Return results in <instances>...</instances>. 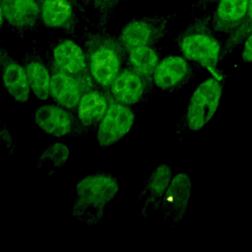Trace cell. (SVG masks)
Instances as JSON below:
<instances>
[{"instance_id": "1", "label": "cell", "mask_w": 252, "mask_h": 252, "mask_svg": "<svg viewBox=\"0 0 252 252\" xmlns=\"http://www.w3.org/2000/svg\"><path fill=\"white\" fill-rule=\"evenodd\" d=\"M83 31L82 46L96 87L108 93L117 74L125 66L127 51L118 36L90 22Z\"/></svg>"}, {"instance_id": "2", "label": "cell", "mask_w": 252, "mask_h": 252, "mask_svg": "<svg viewBox=\"0 0 252 252\" xmlns=\"http://www.w3.org/2000/svg\"><path fill=\"white\" fill-rule=\"evenodd\" d=\"M175 42L184 57L208 69L218 79L228 75L218 68L222 44L212 26V13L192 19L175 36Z\"/></svg>"}, {"instance_id": "3", "label": "cell", "mask_w": 252, "mask_h": 252, "mask_svg": "<svg viewBox=\"0 0 252 252\" xmlns=\"http://www.w3.org/2000/svg\"><path fill=\"white\" fill-rule=\"evenodd\" d=\"M120 185L109 172H95L81 178L76 184V198L71 215L87 224L100 223L104 209L119 192Z\"/></svg>"}, {"instance_id": "4", "label": "cell", "mask_w": 252, "mask_h": 252, "mask_svg": "<svg viewBox=\"0 0 252 252\" xmlns=\"http://www.w3.org/2000/svg\"><path fill=\"white\" fill-rule=\"evenodd\" d=\"M224 79L212 76L202 82L193 92L184 113L176 124L180 138L203 129L218 109Z\"/></svg>"}, {"instance_id": "5", "label": "cell", "mask_w": 252, "mask_h": 252, "mask_svg": "<svg viewBox=\"0 0 252 252\" xmlns=\"http://www.w3.org/2000/svg\"><path fill=\"white\" fill-rule=\"evenodd\" d=\"M45 59L76 78L83 93L96 87L89 70L85 50L74 39L57 35L51 37L48 42Z\"/></svg>"}, {"instance_id": "6", "label": "cell", "mask_w": 252, "mask_h": 252, "mask_svg": "<svg viewBox=\"0 0 252 252\" xmlns=\"http://www.w3.org/2000/svg\"><path fill=\"white\" fill-rule=\"evenodd\" d=\"M176 16L177 13L132 18L122 26L118 37L126 51L138 46H155L166 35Z\"/></svg>"}, {"instance_id": "7", "label": "cell", "mask_w": 252, "mask_h": 252, "mask_svg": "<svg viewBox=\"0 0 252 252\" xmlns=\"http://www.w3.org/2000/svg\"><path fill=\"white\" fill-rule=\"evenodd\" d=\"M0 15L22 38L27 32H37L42 25L40 3L37 0H0Z\"/></svg>"}, {"instance_id": "8", "label": "cell", "mask_w": 252, "mask_h": 252, "mask_svg": "<svg viewBox=\"0 0 252 252\" xmlns=\"http://www.w3.org/2000/svg\"><path fill=\"white\" fill-rule=\"evenodd\" d=\"M112 100L109 93L98 87L83 93L75 111L77 119L76 136H85L95 131Z\"/></svg>"}, {"instance_id": "9", "label": "cell", "mask_w": 252, "mask_h": 252, "mask_svg": "<svg viewBox=\"0 0 252 252\" xmlns=\"http://www.w3.org/2000/svg\"><path fill=\"white\" fill-rule=\"evenodd\" d=\"M153 85L154 83L125 65L111 83L108 93L117 102L128 106L135 105L150 97Z\"/></svg>"}, {"instance_id": "10", "label": "cell", "mask_w": 252, "mask_h": 252, "mask_svg": "<svg viewBox=\"0 0 252 252\" xmlns=\"http://www.w3.org/2000/svg\"><path fill=\"white\" fill-rule=\"evenodd\" d=\"M135 114L123 103L112 100L96 132V142L101 147H109L119 142L133 127Z\"/></svg>"}, {"instance_id": "11", "label": "cell", "mask_w": 252, "mask_h": 252, "mask_svg": "<svg viewBox=\"0 0 252 252\" xmlns=\"http://www.w3.org/2000/svg\"><path fill=\"white\" fill-rule=\"evenodd\" d=\"M171 178V168L166 163H160L151 171L137 197L142 218L159 212Z\"/></svg>"}, {"instance_id": "12", "label": "cell", "mask_w": 252, "mask_h": 252, "mask_svg": "<svg viewBox=\"0 0 252 252\" xmlns=\"http://www.w3.org/2000/svg\"><path fill=\"white\" fill-rule=\"evenodd\" d=\"M194 77V67L184 56L167 55L159 61L153 78L159 90L175 93Z\"/></svg>"}, {"instance_id": "13", "label": "cell", "mask_w": 252, "mask_h": 252, "mask_svg": "<svg viewBox=\"0 0 252 252\" xmlns=\"http://www.w3.org/2000/svg\"><path fill=\"white\" fill-rule=\"evenodd\" d=\"M39 129L55 137H76L77 119L74 111L60 104H44L34 113Z\"/></svg>"}, {"instance_id": "14", "label": "cell", "mask_w": 252, "mask_h": 252, "mask_svg": "<svg viewBox=\"0 0 252 252\" xmlns=\"http://www.w3.org/2000/svg\"><path fill=\"white\" fill-rule=\"evenodd\" d=\"M41 23L44 27L78 37V10L70 0H42L40 2Z\"/></svg>"}, {"instance_id": "15", "label": "cell", "mask_w": 252, "mask_h": 252, "mask_svg": "<svg viewBox=\"0 0 252 252\" xmlns=\"http://www.w3.org/2000/svg\"><path fill=\"white\" fill-rule=\"evenodd\" d=\"M192 189L191 177L177 173L172 178L164 195L159 212L173 224L180 222L186 214Z\"/></svg>"}, {"instance_id": "16", "label": "cell", "mask_w": 252, "mask_h": 252, "mask_svg": "<svg viewBox=\"0 0 252 252\" xmlns=\"http://www.w3.org/2000/svg\"><path fill=\"white\" fill-rule=\"evenodd\" d=\"M0 64L5 90L16 101L27 102L32 89L24 65L15 60L4 46L0 49Z\"/></svg>"}, {"instance_id": "17", "label": "cell", "mask_w": 252, "mask_h": 252, "mask_svg": "<svg viewBox=\"0 0 252 252\" xmlns=\"http://www.w3.org/2000/svg\"><path fill=\"white\" fill-rule=\"evenodd\" d=\"M50 72V95L55 102L65 108L76 111L83 90L76 78L60 70L51 61L46 60Z\"/></svg>"}, {"instance_id": "18", "label": "cell", "mask_w": 252, "mask_h": 252, "mask_svg": "<svg viewBox=\"0 0 252 252\" xmlns=\"http://www.w3.org/2000/svg\"><path fill=\"white\" fill-rule=\"evenodd\" d=\"M22 64L34 95L41 100H46L50 95V72L35 46L25 53Z\"/></svg>"}, {"instance_id": "19", "label": "cell", "mask_w": 252, "mask_h": 252, "mask_svg": "<svg viewBox=\"0 0 252 252\" xmlns=\"http://www.w3.org/2000/svg\"><path fill=\"white\" fill-rule=\"evenodd\" d=\"M248 0H220L212 13V26L217 33L230 34L243 22Z\"/></svg>"}, {"instance_id": "20", "label": "cell", "mask_w": 252, "mask_h": 252, "mask_svg": "<svg viewBox=\"0 0 252 252\" xmlns=\"http://www.w3.org/2000/svg\"><path fill=\"white\" fill-rule=\"evenodd\" d=\"M158 63L159 54L154 45L138 46L127 50L125 65L152 83H154L153 78Z\"/></svg>"}, {"instance_id": "21", "label": "cell", "mask_w": 252, "mask_h": 252, "mask_svg": "<svg viewBox=\"0 0 252 252\" xmlns=\"http://www.w3.org/2000/svg\"><path fill=\"white\" fill-rule=\"evenodd\" d=\"M70 157V150L64 143L58 142L44 149L38 158L36 166L39 170L48 175H54L58 168H61Z\"/></svg>"}, {"instance_id": "22", "label": "cell", "mask_w": 252, "mask_h": 252, "mask_svg": "<svg viewBox=\"0 0 252 252\" xmlns=\"http://www.w3.org/2000/svg\"><path fill=\"white\" fill-rule=\"evenodd\" d=\"M251 31H252V0H248L247 12L243 22L234 32L228 34V37L222 43L220 60L225 58L237 45L243 42L248 36V34L251 32Z\"/></svg>"}, {"instance_id": "23", "label": "cell", "mask_w": 252, "mask_h": 252, "mask_svg": "<svg viewBox=\"0 0 252 252\" xmlns=\"http://www.w3.org/2000/svg\"><path fill=\"white\" fill-rule=\"evenodd\" d=\"M107 1L108 0H92L93 7L95 9L97 13L96 22L94 25L101 30H107L109 17L107 16Z\"/></svg>"}, {"instance_id": "24", "label": "cell", "mask_w": 252, "mask_h": 252, "mask_svg": "<svg viewBox=\"0 0 252 252\" xmlns=\"http://www.w3.org/2000/svg\"><path fill=\"white\" fill-rule=\"evenodd\" d=\"M0 137H1V143L3 146L6 147L7 152L9 155H13L14 150L16 148V145L14 143V140L12 138V135L10 134L8 128L1 123V130H0Z\"/></svg>"}, {"instance_id": "25", "label": "cell", "mask_w": 252, "mask_h": 252, "mask_svg": "<svg viewBox=\"0 0 252 252\" xmlns=\"http://www.w3.org/2000/svg\"><path fill=\"white\" fill-rule=\"evenodd\" d=\"M220 0H197L191 6L192 14H196L199 12H206L208 8H210L213 4L218 3Z\"/></svg>"}, {"instance_id": "26", "label": "cell", "mask_w": 252, "mask_h": 252, "mask_svg": "<svg viewBox=\"0 0 252 252\" xmlns=\"http://www.w3.org/2000/svg\"><path fill=\"white\" fill-rule=\"evenodd\" d=\"M242 60L247 63H252V31L245 39L244 48L242 50Z\"/></svg>"}, {"instance_id": "27", "label": "cell", "mask_w": 252, "mask_h": 252, "mask_svg": "<svg viewBox=\"0 0 252 252\" xmlns=\"http://www.w3.org/2000/svg\"><path fill=\"white\" fill-rule=\"evenodd\" d=\"M74 5H75V7L77 8V10H78V12H79V14L81 15V17L86 21V23L88 24V23H90L91 21L89 20V18H88V15H87V11H86V7L83 5V3H82V1L81 0H70Z\"/></svg>"}, {"instance_id": "28", "label": "cell", "mask_w": 252, "mask_h": 252, "mask_svg": "<svg viewBox=\"0 0 252 252\" xmlns=\"http://www.w3.org/2000/svg\"><path fill=\"white\" fill-rule=\"evenodd\" d=\"M121 1H124V0H108L107 1V16L110 18L112 13L114 12V10L116 9V7L118 6V4L121 2Z\"/></svg>"}, {"instance_id": "29", "label": "cell", "mask_w": 252, "mask_h": 252, "mask_svg": "<svg viewBox=\"0 0 252 252\" xmlns=\"http://www.w3.org/2000/svg\"><path fill=\"white\" fill-rule=\"evenodd\" d=\"M81 1H82L83 5H84L86 8H88V7L92 4V0H81Z\"/></svg>"}, {"instance_id": "30", "label": "cell", "mask_w": 252, "mask_h": 252, "mask_svg": "<svg viewBox=\"0 0 252 252\" xmlns=\"http://www.w3.org/2000/svg\"><path fill=\"white\" fill-rule=\"evenodd\" d=\"M37 1H38V2H39V3H40V2H41V1H42V0H37Z\"/></svg>"}]
</instances>
